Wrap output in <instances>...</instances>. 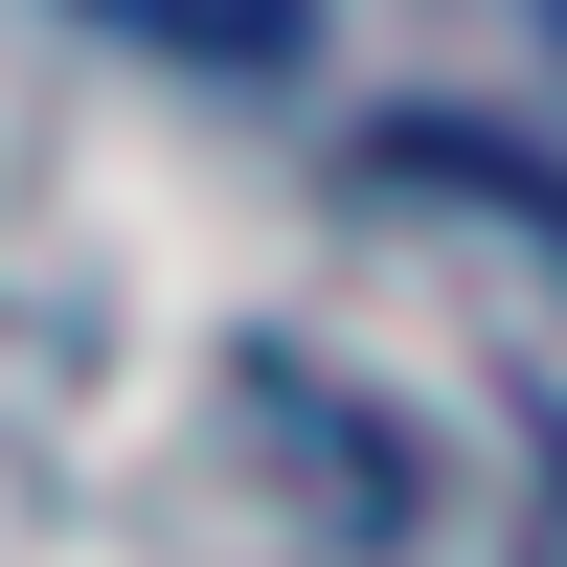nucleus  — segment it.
<instances>
[{
	"label": "nucleus",
	"instance_id": "7ed1b4c3",
	"mask_svg": "<svg viewBox=\"0 0 567 567\" xmlns=\"http://www.w3.org/2000/svg\"><path fill=\"white\" fill-rule=\"evenodd\" d=\"M545 23H567V0H545Z\"/></svg>",
	"mask_w": 567,
	"mask_h": 567
},
{
	"label": "nucleus",
	"instance_id": "f257e3e1",
	"mask_svg": "<svg viewBox=\"0 0 567 567\" xmlns=\"http://www.w3.org/2000/svg\"><path fill=\"white\" fill-rule=\"evenodd\" d=\"M386 182H409V205H454V227H499V250H545V272H567V182H523L499 136H386Z\"/></svg>",
	"mask_w": 567,
	"mask_h": 567
},
{
	"label": "nucleus",
	"instance_id": "20e7f679",
	"mask_svg": "<svg viewBox=\"0 0 567 567\" xmlns=\"http://www.w3.org/2000/svg\"><path fill=\"white\" fill-rule=\"evenodd\" d=\"M545 567H567V545H545Z\"/></svg>",
	"mask_w": 567,
	"mask_h": 567
},
{
	"label": "nucleus",
	"instance_id": "f03ea898",
	"mask_svg": "<svg viewBox=\"0 0 567 567\" xmlns=\"http://www.w3.org/2000/svg\"><path fill=\"white\" fill-rule=\"evenodd\" d=\"M91 23H136L159 69H227V91H272V69L318 45V0H91Z\"/></svg>",
	"mask_w": 567,
	"mask_h": 567
}]
</instances>
